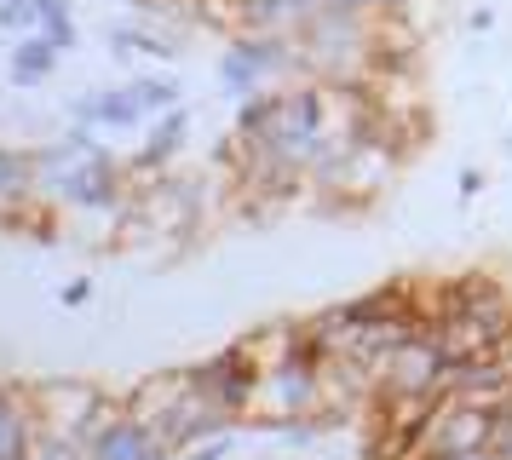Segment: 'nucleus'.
<instances>
[{
  "mask_svg": "<svg viewBox=\"0 0 512 460\" xmlns=\"http://www.w3.org/2000/svg\"><path fill=\"white\" fill-rule=\"evenodd\" d=\"M271 75H294V81H311V64H305L300 35H236L231 52L219 58V81L231 92H259V81Z\"/></svg>",
  "mask_w": 512,
  "mask_h": 460,
  "instance_id": "f257e3e1",
  "label": "nucleus"
},
{
  "mask_svg": "<svg viewBox=\"0 0 512 460\" xmlns=\"http://www.w3.org/2000/svg\"><path fill=\"white\" fill-rule=\"evenodd\" d=\"M24 397H29V420L41 432L81 437V443H87L98 414L110 409V391L93 386V380H29Z\"/></svg>",
  "mask_w": 512,
  "mask_h": 460,
  "instance_id": "f03ea898",
  "label": "nucleus"
},
{
  "mask_svg": "<svg viewBox=\"0 0 512 460\" xmlns=\"http://www.w3.org/2000/svg\"><path fill=\"white\" fill-rule=\"evenodd\" d=\"M323 403V363H294L282 368H265L259 374V391H254V409L265 420H311V409Z\"/></svg>",
  "mask_w": 512,
  "mask_h": 460,
  "instance_id": "7ed1b4c3",
  "label": "nucleus"
},
{
  "mask_svg": "<svg viewBox=\"0 0 512 460\" xmlns=\"http://www.w3.org/2000/svg\"><path fill=\"white\" fill-rule=\"evenodd\" d=\"M489 432H495V414L489 409H472L461 397H438V409L420 432V455L438 460V455H466V449H489Z\"/></svg>",
  "mask_w": 512,
  "mask_h": 460,
  "instance_id": "20e7f679",
  "label": "nucleus"
},
{
  "mask_svg": "<svg viewBox=\"0 0 512 460\" xmlns=\"http://www.w3.org/2000/svg\"><path fill=\"white\" fill-rule=\"evenodd\" d=\"M443 374H449V357L432 328H420L397 345L386 368H380V391H415V397H443Z\"/></svg>",
  "mask_w": 512,
  "mask_h": 460,
  "instance_id": "39448f33",
  "label": "nucleus"
},
{
  "mask_svg": "<svg viewBox=\"0 0 512 460\" xmlns=\"http://www.w3.org/2000/svg\"><path fill=\"white\" fill-rule=\"evenodd\" d=\"M190 391H196V386H190V368H162V374H144L139 386L127 391V414H133L144 432H150V426H162L167 414L185 403Z\"/></svg>",
  "mask_w": 512,
  "mask_h": 460,
  "instance_id": "423d86ee",
  "label": "nucleus"
},
{
  "mask_svg": "<svg viewBox=\"0 0 512 460\" xmlns=\"http://www.w3.org/2000/svg\"><path fill=\"white\" fill-rule=\"evenodd\" d=\"M185 133H190V115H185V104H179V110H167L162 121L150 127V138L139 144V156L127 161V173H133V179H144V173L156 179V173H162L167 161H173L179 150H185Z\"/></svg>",
  "mask_w": 512,
  "mask_h": 460,
  "instance_id": "0eeeda50",
  "label": "nucleus"
},
{
  "mask_svg": "<svg viewBox=\"0 0 512 460\" xmlns=\"http://www.w3.org/2000/svg\"><path fill=\"white\" fill-rule=\"evenodd\" d=\"M70 115L81 121V127H139V121H144L133 87H121V92H87V98H75V104H70Z\"/></svg>",
  "mask_w": 512,
  "mask_h": 460,
  "instance_id": "6e6552de",
  "label": "nucleus"
},
{
  "mask_svg": "<svg viewBox=\"0 0 512 460\" xmlns=\"http://www.w3.org/2000/svg\"><path fill=\"white\" fill-rule=\"evenodd\" d=\"M58 46L47 41V35H24V41L12 46V81L18 87H35V81H47L52 69H58Z\"/></svg>",
  "mask_w": 512,
  "mask_h": 460,
  "instance_id": "1a4fd4ad",
  "label": "nucleus"
},
{
  "mask_svg": "<svg viewBox=\"0 0 512 460\" xmlns=\"http://www.w3.org/2000/svg\"><path fill=\"white\" fill-rule=\"evenodd\" d=\"M29 437H35V420H29L24 386H0V455L29 449Z\"/></svg>",
  "mask_w": 512,
  "mask_h": 460,
  "instance_id": "9d476101",
  "label": "nucleus"
},
{
  "mask_svg": "<svg viewBox=\"0 0 512 460\" xmlns=\"http://www.w3.org/2000/svg\"><path fill=\"white\" fill-rule=\"evenodd\" d=\"M133 98H139L144 115H167V110H179V81L173 75H139Z\"/></svg>",
  "mask_w": 512,
  "mask_h": 460,
  "instance_id": "9b49d317",
  "label": "nucleus"
},
{
  "mask_svg": "<svg viewBox=\"0 0 512 460\" xmlns=\"http://www.w3.org/2000/svg\"><path fill=\"white\" fill-rule=\"evenodd\" d=\"M110 41H116V58H133V52H144V58H179V46L167 35H156V29H116Z\"/></svg>",
  "mask_w": 512,
  "mask_h": 460,
  "instance_id": "f8f14e48",
  "label": "nucleus"
},
{
  "mask_svg": "<svg viewBox=\"0 0 512 460\" xmlns=\"http://www.w3.org/2000/svg\"><path fill=\"white\" fill-rule=\"evenodd\" d=\"M29 449H35V460H87V443L81 437H58V432H41V426L29 437Z\"/></svg>",
  "mask_w": 512,
  "mask_h": 460,
  "instance_id": "ddd939ff",
  "label": "nucleus"
},
{
  "mask_svg": "<svg viewBox=\"0 0 512 460\" xmlns=\"http://www.w3.org/2000/svg\"><path fill=\"white\" fill-rule=\"evenodd\" d=\"M397 0H323V12H351V18H386Z\"/></svg>",
  "mask_w": 512,
  "mask_h": 460,
  "instance_id": "4468645a",
  "label": "nucleus"
},
{
  "mask_svg": "<svg viewBox=\"0 0 512 460\" xmlns=\"http://www.w3.org/2000/svg\"><path fill=\"white\" fill-rule=\"evenodd\" d=\"M35 0H0V29H35Z\"/></svg>",
  "mask_w": 512,
  "mask_h": 460,
  "instance_id": "2eb2a0df",
  "label": "nucleus"
},
{
  "mask_svg": "<svg viewBox=\"0 0 512 460\" xmlns=\"http://www.w3.org/2000/svg\"><path fill=\"white\" fill-rule=\"evenodd\" d=\"M489 449L501 460H512V403L507 409H495V432H489Z\"/></svg>",
  "mask_w": 512,
  "mask_h": 460,
  "instance_id": "dca6fc26",
  "label": "nucleus"
},
{
  "mask_svg": "<svg viewBox=\"0 0 512 460\" xmlns=\"http://www.w3.org/2000/svg\"><path fill=\"white\" fill-rule=\"evenodd\" d=\"M231 437H236V432H219V437H208V443H196V449H185L179 460H225V449H231Z\"/></svg>",
  "mask_w": 512,
  "mask_h": 460,
  "instance_id": "f3484780",
  "label": "nucleus"
},
{
  "mask_svg": "<svg viewBox=\"0 0 512 460\" xmlns=\"http://www.w3.org/2000/svg\"><path fill=\"white\" fill-rule=\"evenodd\" d=\"M35 18H41V29L64 23V18H70V0H35Z\"/></svg>",
  "mask_w": 512,
  "mask_h": 460,
  "instance_id": "a211bd4d",
  "label": "nucleus"
},
{
  "mask_svg": "<svg viewBox=\"0 0 512 460\" xmlns=\"http://www.w3.org/2000/svg\"><path fill=\"white\" fill-rule=\"evenodd\" d=\"M478 190H484V173H472V167H466V173H461V202H472Z\"/></svg>",
  "mask_w": 512,
  "mask_h": 460,
  "instance_id": "6ab92c4d",
  "label": "nucleus"
},
{
  "mask_svg": "<svg viewBox=\"0 0 512 460\" xmlns=\"http://www.w3.org/2000/svg\"><path fill=\"white\" fill-rule=\"evenodd\" d=\"M93 294V282H87V276H81V282H70V288H64V305H81V299Z\"/></svg>",
  "mask_w": 512,
  "mask_h": 460,
  "instance_id": "aec40b11",
  "label": "nucleus"
},
{
  "mask_svg": "<svg viewBox=\"0 0 512 460\" xmlns=\"http://www.w3.org/2000/svg\"><path fill=\"white\" fill-rule=\"evenodd\" d=\"M438 460H501L495 449H466V455H438Z\"/></svg>",
  "mask_w": 512,
  "mask_h": 460,
  "instance_id": "412c9836",
  "label": "nucleus"
}]
</instances>
